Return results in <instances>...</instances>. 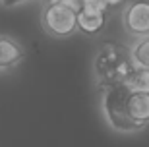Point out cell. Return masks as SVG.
<instances>
[{
	"mask_svg": "<svg viewBox=\"0 0 149 147\" xmlns=\"http://www.w3.org/2000/svg\"><path fill=\"white\" fill-rule=\"evenodd\" d=\"M4 6H16V4H19V2H25V0H0Z\"/></svg>",
	"mask_w": 149,
	"mask_h": 147,
	"instance_id": "cell-13",
	"label": "cell"
},
{
	"mask_svg": "<svg viewBox=\"0 0 149 147\" xmlns=\"http://www.w3.org/2000/svg\"><path fill=\"white\" fill-rule=\"evenodd\" d=\"M130 52H132V60L136 66L149 68V37H141Z\"/></svg>",
	"mask_w": 149,
	"mask_h": 147,
	"instance_id": "cell-9",
	"label": "cell"
},
{
	"mask_svg": "<svg viewBox=\"0 0 149 147\" xmlns=\"http://www.w3.org/2000/svg\"><path fill=\"white\" fill-rule=\"evenodd\" d=\"M124 85L130 93H147L149 95V68H139L136 66L134 72L130 74Z\"/></svg>",
	"mask_w": 149,
	"mask_h": 147,
	"instance_id": "cell-8",
	"label": "cell"
},
{
	"mask_svg": "<svg viewBox=\"0 0 149 147\" xmlns=\"http://www.w3.org/2000/svg\"><path fill=\"white\" fill-rule=\"evenodd\" d=\"M128 0H103V4L107 6V10H114V8H120L124 6Z\"/></svg>",
	"mask_w": 149,
	"mask_h": 147,
	"instance_id": "cell-12",
	"label": "cell"
},
{
	"mask_svg": "<svg viewBox=\"0 0 149 147\" xmlns=\"http://www.w3.org/2000/svg\"><path fill=\"white\" fill-rule=\"evenodd\" d=\"M81 8L95 10V12H109L107 6L103 4V0H81Z\"/></svg>",
	"mask_w": 149,
	"mask_h": 147,
	"instance_id": "cell-11",
	"label": "cell"
},
{
	"mask_svg": "<svg viewBox=\"0 0 149 147\" xmlns=\"http://www.w3.org/2000/svg\"><path fill=\"white\" fill-rule=\"evenodd\" d=\"M23 58H25V50L22 45L12 37L0 35V70L16 68Z\"/></svg>",
	"mask_w": 149,
	"mask_h": 147,
	"instance_id": "cell-6",
	"label": "cell"
},
{
	"mask_svg": "<svg viewBox=\"0 0 149 147\" xmlns=\"http://www.w3.org/2000/svg\"><path fill=\"white\" fill-rule=\"evenodd\" d=\"M122 23L134 37H149V0H132L122 12Z\"/></svg>",
	"mask_w": 149,
	"mask_h": 147,
	"instance_id": "cell-4",
	"label": "cell"
},
{
	"mask_svg": "<svg viewBox=\"0 0 149 147\" xmlns=\"http://www.w3.org/2000/svg\"><path fill=\"white\" fill-rule=\"evenodd\" d=\"M126 116L132 132L143 130L149 124V95L147 93H130L126 101Z\"/></svg>",
	"mask_w": 149,
	"mask_h": 147,
	"instance_id": "cell-5",
	"label": "cell"
},
{
	"mask_svg": "<svg viewBox=\"0 0 149 147\" xmlns=\"http://www.w3.org/2000/svg\"><path fill=\"white\" fill-rule=\"evenodd\" d=\"M47 6H66V8H72V10L79 12L81 10V0H45Z\"/></svg>",
	"mask_w": 149,
	"mask_h": 147,
	"instance_id": "cell-10",
	"label": "cell"
},
{
	"mask_svg": "<svg viewBox=\"0 0 149 147\" xmlns=\"http://www.w3.org/2000/svg\"><path fill=\"white\" fill-rule=\"evenodd\" d=\"M128 87L124 83L111 85V87L103 89V109L109 124L118 132H132L130 122L126 116V101H128Z\"/></svg>",
	"mask_w": 149,
	"mask_h": 147,
	"instance_id": "cell-3",
	"label": "cell"
},
{
	"mask_svg": "<svg viewBox=\"0 0 149 147\" xmlns=\"http://www.w3.org/2000/svg\"><path fill=\"white\" fill-rule=\"evenodd\" d=\"M107 27V12H95L81 8L77 12V29L89 37L99 35L103 29Z\"/></svg>",
	"mask_w": 149,
	"mask_h": 147,
	"instance_id": "cell-7",
	"label": "cell"
},
{
	"mask_svg": "<svg viewBox=\"0 0 149 147\" xmlns=\"http://www.w3.org/2000/svg\"><path fill=\"white\" fill-rule=\"evenodd\" d=\"M43 31L50 37L64 39L77 31V12L66 6H47L41 14Z\"/></svg>",
	"mask_w": 149,
	"mask_h": 147,
	"instance_id": "cell-2",
	"label": "cell"
},
{
	"mask_svg": "<svg viewBox=\"0 0 149 147\" xmlns=\"http://www.w3.org/2000/svg\"><path fill=\"white\" fill-rule=\"evenodd\" d=\"M136 64L132 60V52L128 47L118 43H109L95 54L93 72L97 79V87L107 89L111 85L124 83L134 72Z\"/></svg>",
	"mask_w": 149,
	"mask_h": 147,
	"instance_id": "cell-1",
	"label": "cell"
}]
</instances>
